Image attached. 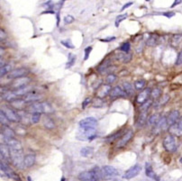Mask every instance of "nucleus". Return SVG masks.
<instances>
[{"label": "nucleus", "mask_w": 182, "mask_h": 181, "mask_svg": "<svg viewBox=\"0 0 182 181\" xmlns=\"http://www.w3.org/2000/svg\"><path fill=\"white\" fill-rule=\"evenodd\" d=\"M160 119H161V117H160V116H159V115H157V114L151 115V116L148 118L147 124H148V125H154V126H155Z\"/></svg>", "instance_id": "obj_33"}, {"label": "nucleus", "mask_w": 182, "mask_h": 181, "mask_svg": "<svg viewBox=\"0 0 182 181\" xmlns=\"http://www.w3.org/2000/svg\"><path fill=\"white\" fill-rule=\"evenodd\" d=\"M4 142L7 143L10 150V160L15 167L18 169H24V150L19 141L16 139H4Z\"/></svg>", "instance_id": "obj_1"}, {"label": "nucleus", "mask_w": 182, "mask_h": 181, "mask_svg": "<svg viewBox=\"0 0 182 181\" xmlns=\"http://www.w3.org/2000/svg\"><path fill=\"white\" fill-rule=\"evenodd\" d=\"M147 112H140V116L138 118V121L136 123V126L141 128L147 123Z\"/></svg>", "instance_id": "obj_25"}, {"label": "nucleus", "mask_w": 182, "mask_h": 181, "mask_svg": "<svg viewBox=\"0 0 182 181\" xmlns=\"http://www.w3.org/2000/svg\"><path fill=\"white\" fill-rule=\"evenodd\" d=\"M175 15V13H173V12H166V13H164L163 14V15H165V16H167V17H171V16H173Z\"/></svg>", "instance_id": "obj_52"}, {"label": "nucleus", "mask_w": 182, "mask_h": 181, "mask_svg": "<svg viewBox=\"0 0 182 181\" xmlns=\"http://www.w3.org/2000/svg\"><path fill=\"white\" fill-rule=\"evenodd\" d=\"M77 60V56L73 53H69L68 55V62L66 64V69H70L71 67H72Z\"/></svg>", "instance_id": "obj_29"}, {"label": "nucleus", "mask_w": 182, "mask_h": 181, "mask_svg": "<svg viewBox=\"0 0 182 181\" xmlns=\"http://www.w3.org/2000/svg\"><path fill=\"white\" fill-rule=\"evenodd\" d=\"M163 148L169 152H175L177 150V142L172 135H167L162 142Z\"/></svg>", "instance_id": "obj_7"}, {"label": "nucleus", "mask_w": 182, "mask_h": 181, "mask_svg": "<svg viewBox=\"0 0 182 181\" xmlns=\"http://www.w3.org/2000/svg\"><path fill=\"white\" fill-rule=\"evenodd\" d=\"M133 4V2H129V3H127V4H125L123 7H122V9H121V11H124V9H126V8H128L129 7H131L132 5Z\"/></svg>", "instance_id": "obj_51"}, {"label": "nucleus", "mask_w": 182, "mask_h": 181, "mask_svg": "<svg viewBox=\"0 0 182 181\" xmlns=\"http://www.w3.org/2000/svg\"><path fill=\"white\" fill-rule=\"evenodd\" d=\"M93 148L92 147H88V146H86V147H83L81 148L80 150V154L82 157L84 158H87L89 156H91L93 154Z\"/></svg>", "instance_id": "obj_28"}, {"label": "nucleus", "mask_w": 182, "mask_h": 181, "mask_svg": "<svg viewBox=\"0 0 182 181\" xmlns=\"http://www.w3.org/2000/svg\"><path fill=\"white\" fill-rule=\"evenodd\" d=\"M141 170H142V166L140 164H135L125 171V173L123 175V178L128 179V180L132 179V178L135 177L136 176H138L140 174Z\"/></svg>", "instance_id": "obj_8"}, {"label": "nucleus", "mask_w": 182, "mask_h": 181, "mask_svg": "<svg viewBox=\"0 0 182 181\" xmlns=\"http://www.w3.org/2000/svg\"><path fill=\"white\" fill-rule=\"evenodd\" d=\"M146 85V81L144 79H139V80H136L134 82V87L136 90H142Z\"/></svg>", "instance_id": "obj_36"}, {"label": "nucleus", "mask_w": 182, "mask_h": 181, "mask_svg": "<svg viewBox=\"0 0 182 181\" xmlns=\"http://www.w3.org/2000/svg\"><path fill=\"white\" fill-rule=\"evenodd\" d=\"M181 3V1H180V0H178V1H175L173 4H172V6H171V8H173V7H175L177 5H178V4H180Z\"/></svg>", "instance_id": "obj_54"}, {"label": "nucleus", "mask_w": 182, "mask_h": 181, "mask_svg": "<svg viewBox=\"0 0 182 181\" xmlns=\"http://www.w3.org/2000/svg\"><path fill=\"white\" fill-rule=\"evenodd\" d=\"M128 16V15L127 14H123V15H118L117 16H116V22H115V25H116V27H119V25H120V23L121 22H123L124 20H125V18Z\"/></svg>", "instance_id": "obj_39"}, {"label": "nucleus", "mask_w": 182, "mask_h": 181, "mask_svg": "<svg viewBox=\"0 0 182 181\" xmlns=\"http://www.w3.org/2000/svg\"><path fill=\"white\" fill-rule=\"evenodd\" d=\"M74 20H75V18H74L72 15H66V16L63 18V21H64V23H65L66 25L71 24V23L74 22Z\"/></svg>", "instance_id": "obj_46"}, {"label": "nucleus", "mask_w": 182, "mask_h": 181, "mask_svg": "<svg viewBox=\"0 0 182 181\" xmlns=\"http://www.w3.org/2000/svg\"><path fill=\"white\" fill-rule=\"evenodd\" d=\"M168 125L167 124V118L162 116L161 117V119L159 120V122L157 123V124L154 126L153 128V132L154 133H158V132H160L161 131H162L166 126Z\"/></svg>", "instance_id": "obj_21"}, {"label": "nucleus", "mask_w": 182, "mask_h": 181, "mask_svg": "<svg viewBox=\"0 0 182 181\" xmlns=\"http://www.w3.org/2000/svg\"><path fill=\"white\" fill-rule=\"evenodd\" d=\"M0 168H1V171L8 177L10 178H14L15 180H18L20 181V178L18 177V175L10 168L9 165H7V163L6 161H1V164H0Z\"/></svg>", "instance_id": "obj_9"}, {"label": "nucleus", "mask_w": 182, "mask_h": 181, "mask_svg": "<svg viewBox=\"0 0 182 181\" xmlns=\"http://www.w3.org/2000/svg\"><path fill=\"white\" fill-rule=\"evenodd\" d=\"M96 137V128H80L77 134V139L79 141H91Z\"/></svg>", "instance_id": "obj_4"}, {"label": "nucleus", "mask_w": 182, "mask_h": 181, "mask_svg": "<svg viewBox=\"0 0 182 181\" xmlns=\"http://www.w3.org/2000/svg\"><path fill=\"white\" fill-rule=\"evenodd\" d=\"M90 102H91V97H87V98L83 101V103H82V109H85V108L89 105Z\"/></svg>", "instance_id": "obj_49"}, {"label": "nucleus", "mask_w": 182, "mask_h": 181, "mask_svg": "<svg viewBox=\"0 0 182 181\" xmlns=\"http://www.w3.org/2000/svg\"><path fill=\"white\" fill-rule=\"evenodd\" d=\"M101 173H102V178L106 180L116 177L119 175L118 169H116L115 167L108 166V165H106L101 169Z\"/></svg>", "instance_id": "obj_6"}, {"label": "nucleus", "mask_w": 182, "mask_h": 181, "mask_svg": "<svg viewBox=\"0 0 182 181\" xmlns=\"http://www.w3.org/2000/svg\"><path fill=\"white\" fill-rule=\"evenodd\" d=\"M114 40H116V37L115 36H110V37H107V38H106V39H100V41H104V42H109V41H114Z\"/></svg>", "instance_id": "obj_50"}, {"label": "nucleus", "mask_w": 182, "mask_h": 181, "mask_svg": "<svg viewBox=\"0 0 182 181\" xmlns=\"http://www.w3.org/2000/svg\"><path fill=\"white\" fill-rule=\"evenodd\" d=\"M122 134V131H118L115 133H113L109 136H107L106 139H105V142H107V143H110V142H113L114 141H116L118 137H120V135Z\"/></svg>", "instance_id": "obj_31"}, {"label": "nucleus", "mask_w": 182, "mask_h": 181, "mask_svg": "<svg viewBox=\"0 0 182 181\" xmlns=\"http://www.w3.org/2000/svg\"><path fill=\"white\" fill-rule=\"evenodd\" d=\"M182 41V34H175L172 38H171V44L173 46H178L179 44V42Z\"/></svg>", "instance_id": "obj_37"}, {"label": "nucleus", "mask_w": 182, "mask_h": 181, "mask_svg": "<svg viewBox=\"0 0 182 181\" xmlns=\"http://www.w3.org/2000/svg\"><path fill=\"white\" fill-rule=\"evenodd\" d=\"M169 132L172 136H182V125L179 123H176L169 127Z\"/></svg>", "instance_id": "obj_18"}, {"label": "nucleus", "mask_w": 182, "mask_h": 181, "mask_svg": "<svg viewBox=\"0 0 182 181\" xmlns=\"http://www.w3.org/2000/svg\"><path fill=\"white\" fill-rule=\"evenodd\" d=\"M145 174H146L147 177H149L150 178L153 179V180H156V181L160 180L159 177H158V176L156 175V173L153 171L152 167L150 165V163H146V164H145Z\"/></svg>", "instance_id": "obj_24"}, {"label": "nucleus", "mask_w": 182, "mask_h": 181, "mask_svg": "<svg viewBox=\"0 0 182 181\" xmlns=\"http://www.w3.org/2000/svg\"><path fill=\"white\" fill-rule=\"evenodd\" d=\"M118 56H119V57H118V60H121V61L124 62V63H127V62L130 61L131 59H132V55L126 54V53H124V52L123 54H119Z\"/></svg>", "instance_id": "obj_38"}, {"label": "nucleus", "mask_w": 182, "mask_h": 181, "mask_svg": "<svg viewBox=\"0 0 182 181\" xmlns=\"http://www.w3.org/2000/svg\"><path fill=\"white\" fill-rule=\"evenodd\" d=\"M78 178L80 181H100L102 179L101 169L98 167H94L92 169L79 173Z\"/></svg>", "instance_id": "obj_2"}, {"label": "nucleus", "mask_w": 182, "mask_h": 181, "mask_svg": "<svg viewBox=\"0 0 182 181\" xmlns=\"http://www.w3.org/2000/svg\"><path fill=\"white\" fill-rule=\"evenodd\" d=\"M130 49H131V43H130V42H128V41H126V42L123 43V44L121 45V47H120V50H121L123 52H124V53L129 52Z\"/></svg>", "instance_id": "obj_43"}, {"label": "nucleus", "mask_w": 182, "mask_h": 181, "mask_svg": "<svg viewBox=\"0 0 182 181\" xmlns=\"http://www.w3.org/2000/svg\"><path fill=\"white\" fill-rule=\"evenodd\" d=\"M11 71H12V67H11V65H9V64L3 65V66L1 67V69H0V77L3 78L5 75L9 74Z\"/></svg>", "instance_id": "obj_30"}, {"label": "nucleus", "mask_w": 182, "mask_h": 181, "mask_svg": "<svg viewBox=\"0 0 182 181\" xmlns=\"http://www.w3.org/2000/svg\"><path fill=\"white\" fill-rule=\"evenodd\" d=\"M0 121H1L2 125H7L9 123V120L7 119V117L6 116V115L4 114V112L2 110H0Z\"/></svg>", "instance_id": "obj_42"}, {"label": "nucleus", "mask_w": 182, "mask_h": 181, "mask_svg": "<svg viewBox=\"0 0 182 181\" xmlns=\"http://www.w3.org/2000/svg\"><path fill=\"white\" fill-rule=\"evenodd\" d=\"M111 86L110 85H102L97 91V97L98 98H104L106 97V96L110 95V92H111Z\"/></svg>", "instance_id": "obj_15"}, {"label": "nucleus", "mask_w": 182, "mask_h": 181, "mask_svg": "<svg viewBox=\"0 0 182 181\" xmlns=\"http://www.w3.org/2000/svg\"><path fill=\"white\" fill-rule=\"evenodd\" d=\"M41 114L40 113H33V115L31 116V123L32 124H37L39 123L40 119H41Z\"/></svg>", "instance_id": "obj_41"}, {"label": "nucleus", "mask_w": 182, "mask_h": 181, "mask_svg": "<svg viewBox=\"0 0 182 181\" xmlns=\"http://www.w3.org/2000/svg\"><path fill=\"white\" fill-rule=\"evenodd\" d=\"M178 123H179V124H180L182 125V117L180 118V120H179V122H178Z\"/></svg>", "instance_id": "obj_55"}, {"label": "nucleus", "mask_w": 182, "mask_h": 181, "mask_svg": "<svg viewBox=\"0 0 182 181\" xmlns=\"http://www.w3.org/2000/svg\"><path fill=\"white\" fill-rule=\"evenodd\" d=\"M60 43L63 45V46H65L66 48L68 49H73L74 48V45L72 44V42L71 41V40H62L60 41Z\"/></svg>", "instance_id": "obj_44"}, {"label": "nucleus", "mask_w": 182, "mask_h": 181, "mask_svg": "<svg viewBox=\"0 0 182 181\" xmlns=\"http://www.w3.org/2000/svg\"><path fill=\"white\" fill-rule=\"evenodd\" d=\"M133 134H134V132H133L132 130H128V131L123 135V137L118 141V142H117V144H116V147H117L118 149H120V148H123L124 146H125V145L129 142V141L133 137Z\"/></svg>", "instance_id": "obj_12"}, {"label": "nucleus", "mask_w": 182, "mask_h": 181, "mask_svg": "<svg viewBox=\"0 0 182 181\" xmlns=\"http://www.w3.org/2000/svg\"><path fill=\"white\" fill-rule=\"evenodd\" d=\"M178 117H179V112L178 110L171 111L169 114L168 117H167V124H168V125L170 126V125L176 124L178 119Z\"/></svg>", "instance_id": "obj_20"}, {"label": "nucleus", "mask_w": 182, "mask_h": 181, "mask_svg": "<svg viewBox=\"0 0 182 181\" xmlns=\"http://www.w3.org/2000/svg\"><path fill=\"white\" fill-rule=\"evenodd\" d=\"M1 135L4 139H14L15 132L8 125H3L1 129Z\"/></svg>", "instance_id": "obj_17"}, {"label": "nucleus", "mask_w": 182, "mask_h": 181, "mask_svg": "<svg viewBox=\"0 0 182 181\" xmlns=\"http://www.w3.org/2000/svg\"><path fill=\"white\" fill-rule=\"evenodd\" d=\"M158 41H159V36L157 34H151L149 39L146 41V44L148 46H155V45L158 43Z\"/></svg>", "instance_id": "obj_32"}, {"label": "nucleus", "mask_w": 182, "mask_h": 181, "mask_svg": "<svg viewBox=\"0 0 182 181\" xmlns=\"http://www.w3.org/2000/svg\"><path fill=\"white\" fill-rule=\"evenodd\" d=\"M11 105H12V106H14L15 108H17V109H22L23 107L25 106V101H24V100H23V98H18V99L15 100L14 102H12V103H11Z\"/></svg>", "instance_id": "obj_35"}, {"label": "nucleus", "mask_w": 182, "mask_h": 181, "mask_svg": "<svg viewBox=\"0 0 182 181\" xmlns=\"http://www.w3.org/2000/svg\"><path fill=\"white\" fill-rule=\"evenodd\" d=\"M116 79H117L116 75H115V74H109L107 76V78H106V83L107 84H113Z\"/></svg>", "instance_id": "obj_45"}, {"label": "nucleus", "mask_w": 182, "mask_h": 181, "mask_svg": "<svg viewBox=\"0 0 182 181\" xmlns=\"http://www.w3.org/2000/svg\"><path fill=\"white\" fill-rule=\"evenodd\" d=\"M3 107L1 108V110L4 112V114L6 115V116L7 117V119L9 120V122H19L21 121V117L18 113L14 110L12 107L8 106V105H2Z\"/></svg>", "instance_id": "obj_5"}, {"label": "nucleus", "mask_w": 182, "mask_h": 181, "mask_svg": "<svg viewBox=\"0 0 182 181\" xmlns=\"http://www.w3.org/2000/svg\"><path fill=\"white\" fill-rule=\"evenodd\" d=\"M161 94H162V90H161V88H154V89L152 90V91H151V94L152 100L159 98V97H160V96H161Z\"/></svg>", "instance_id": "obj_40"}, {"label": "nucleus", "mask_w": 182, "mask_h": 181, "mask_svg": "<svg viewBox=\"0 0 182 181\" xmlns=\"http://www.w3.org/2000/svg\"><path fill=\"white\" fill-rule=\"evenodd\" d=\"M98 125V120L95 117H86L79 122L80 128H95Z\"/></svg>", "instance_id": "obj_11"}, {"label": "nucleus", "mask_w": 182, "mask_h": 181, "mask_svg": "<svg viewBox=\"0 0 182 181\" xmlns=\"http://www.w3.org/2000/svg\"><path fill=\"white\" fill-rule=\"evenodd\" d=\"M169 100H170V96H169V95H164V96L162 97V98H160V99H159V100L155 103L154 105H155L156 107L162 106V105H165L167 102H169Z\"/></svg>", "instance_id": "obj_34"}, {"label": "nucleus", "mask_w": 182, "mask_h": 181, "mask_svg": "<svg viewBox=\"0 0 182 181\" xmlns=\"http://www.w3.org/2000/svg\"><path fill=\"white\" fill-rule=\"evenodd\" d=\"M28 70L27 69H25V68H19V69H16V70H15V71H12L9 74H8V76H7V78L10 79H20V78H24L25 76H26L27 74H28Z\"/></svg>", "instance_id": "obj_10"}, {"label": "nucleus", "mask_w": 182, "mask_h": 181, "mask_svg": "<svg viewBox=\"0 0 182 181\" xmlns=\"http://www.w3.org/2000/svg\"><path fill=\"white\" fill-rule=\"evenodd\" d=\"M43 126L46 128V129H49V130H52V129H54L55 128V124L53 122V120L49 117V116H45L43 118Z\"/></svg>", "instance_id": "obj_26"}, {"label": "nucleus", "mask_w": 182, "mask_h": 181, "mask_svg": "<svg viewBox=\"0 0 182 181\" xmlns=\"http://www.w3.org/2000/svg\"><path fill=\"white\" fill-rule=\"evenodd\" d=\"M123 88H124V91L125 92V94L127 96H131L134 92L132 85L131 83H129V82H124L123 83Z\"/></svg>", "instance_id": "obj_27"}, {"label": "nucleus", "mask_w": 182, "mask_h": 181, "mask_svg": "<svg viewBox=\"0 0 182 181\" xmlns=\"http://www.w3.org/2000/svg\"><path fill=\"white\" fill-rule=\"evenodd\" d=\"M0 155H1V161H6L8 159H10V150H9V147L7 143L2 142L1 146H0Z\"/></svg>", "instance_id": "obj_19"}, {"label": "nucleus", "mask_w": 182, "mask_h": 181, "mask_svg": "<svg viewBox=\"0 0 182 181\" xmlns=\"http://www.w3.org/2000/svg\"><path fill=\"white\" fill-rule=\"evenodd\" d=\"M92 52V47L91 46H88V47H87L85 50H84V52H85V57H84V60H87V59H88V57H89V54H90V52Z\"/></svg>", "instance_id": "obj_47"}, {"label": "nucleus", "mask_w": 182, "mask_h": 181, "mask_svg": "<svg viewBox=\"0 0 182 181\" xmlns=\"http://www.w3.org/2000/svg\"><path fill=\"white\" fill-rule=\"evenodd\" d=\"M151 90L150 88H145L143 92H141L137 97H136V102H137L138 104H144L146 101H148L149 99V97L151 96Z\"/></svg>", "instance_id": "obj_16"}, {"label": "nucleus", "mask_w": 182, "mask_h": 181, "mask_svg": "<svg viewBox=\"0 0 182 181\" xmlns=\"http://www.w3.org/2000/svg\"><path fill=\"white\" fill-rule=\"evenodd\" d=\"M31 79L27 78V77H24V78H20V79H16L13 81L12 83V87L14 88V90L22 88L25 86H28V84L30 83Z\"/></svg>", "instance_id": "obj_13"}, {"label": "nucleus", "mask_w": 182, "mask_h": 181, "mask_svg": "<svg viewBox=\"0 0 182 181\" xmlns=\"http://www.w3.org/2000/svg\"><path fill=\"white\" fill-rule=\"evenodd\" d=\"M125 95L126 94L124 91V89L119 86L113 87L112 90H111V92H110V97H124Z\"/></svg>", "instance_id": "obj_22"}, {"label": "nucleus", "mask_w": 182, "mask_h": 181, "mask_svg": "<svg viewBox=\"0 0 182 181\" xmlns=\"http://www.w3.org/2000/svg\"><path fill=\"white\" fill-rule=\"evenodd\" d=\"M28 109L32 113H40V114H45V115L52 114L53 112L52 105L49 102H46V101L32 103L28 106Z\"/></svg>", "instance_id": "obj_3"}, {"label": "nucleus", "mask_w": 182, "mask_h": 181, "mask_svg": "<svg viewBox=\"0 0 182 181\" xmlns=\"http://www.w3.org/2000/svg\"><path fill=\"white\" fill-rule=\"evenodd\" d=\"M177 66H180L182 65V52H178V57H177V60H176V63H175Z\"/></svg>", "instance_id": "obj_48"}, {"label": "nucleus", "mask_w": 182, "mask_h": 181, "mask_svg": "<svg viewBox=\"0 0 182 181\" xmlns=\"http://www.w3.org/2000/svg\"><path fill=\"white\" fill-rule=\"evenodd\" d=\"M42 97L41 95H40L39 93H36L35 91H32L30 93H28L27 95H25L24 97H23V100L25 101V103H35L38 102L41 98Z\"/></svg>", "instance_id": "obj_14"}, {"label": "nucleus", "mask_w": 182, "mask_h": 181, "mask_svg": "<svg viewBox=\"0 0 182 181\" xmlns=\"http://www.w3.org/2000/svg\"><path fill=\"white\" fill-rule=\"evenodd\" d=\"M35 163V155L29 153L25 156V160H24V165L25 168H31L33 166Z\"/></svg>", "instance_id": "obj_23"}, {"label": "nucleus", "mask_w": 182, "mask_h": 181, "mask_svg": "<svg viewBox=\"0 0 182 181\" xmlns=\"http://www.w3.org/2000/svg\"><path fill=\"white\" fill-rule=\"evenodd\" d=\"M0 33H1V41H3V39H5L6 38V33H5V31L3 30V29H1L0 30Z\"/></svg>", "instance_id": "obj_53"}]
</instances>
